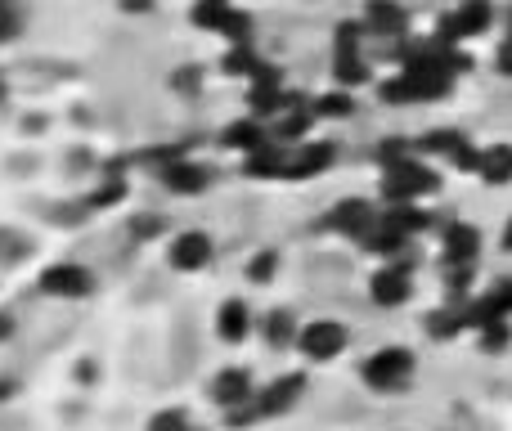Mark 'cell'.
<instances>
[{"label":"cell","instance_id":"cell-1","mask_svg":"<svg viewBox=\"0 0 512 431\" xmlns=\"http://www.w3.org/2000/svg\"><path fill=\"white\" fill-rule=\"evenodd\" d=\"M418 382V355L409 346L391 342V346H378L360 360V387L373 391V396H405L409 387Z\"/></svg>","mask_w":512,"mask_h":431},{"label":"cell","instance_id":"cell-2","mask_svg":"<svg viewBox=\"0 0 512 431\" xmlns=\"http://www.w3.org/2000/svg\"><path fill=\"white\" fill-rule=\"evenodd\" d=\"M441 189V176L436 167L423 158V153H405V158H391L382 162V203L396 207V203H423Z\"/></svg>","mask_w":512,"mask_h":431},{"label":"cell","instance_id":"cell-3","mask_svg":"<svg viewBox=\"0 0 512 431\" xmlns=\"http://www.w3.org/2000/svg\"><path fill=\"white\" fill-rule=\"evenodd\" d=\"M346 351H351V328H346L337 315H315V319L301 324V337H297L301 364H310V369H328V364H337Z\"/></svg>","mask_w":512,"mask_h":431},{"label":"cell","instance_id":"cell-4","mask_svg":"<svg viewBox=\"0 0 512 431\" xmlns=\"http://www.w3.org/2000/svg\"><path fill=\"white\" fill-rule=\"evenodd\" d=\"M99 279L95 270H90L86 261H50L41 274H36V292H41L45 301H86L95 297Z\"/></svg>","mask_w":512,"mask_h":431},{"label":"cell","instance_id":"cell-5","mask_svg":"<svg viewBox=\"0 0 512 431\" xmlns=\"http://www.w3.org/2000/svg\"><path fill=\"white\" fill-rule=\"evenodd\" d=\"M378 220H382V207L378 203H369V198H342V203H333L324 216H319V234L346 238V243L360 247Z\"/></svg>","mask_w":512,"mask_h":431},{"label":"cell","instance_id":"cell-6","mask_svg":"<svg viewBox=\"0 0 512 431\" xmlns=\"http://www.w3.org/2000/svg\"><path fill=\"white\" fill-rule=\"evenodd\" d=\"M162 261L171 274H203L216 261V238L207 229H176L162 243Z\"/></svg>","mask_w":512,"mask_h":431},{"label":"cell","instance_id":"cell-7","mask_svg":"<svg viewBox=\"0 0 512 431\" xmlns=\"http://www.w3.org/2000/svg\"><path fill=\"white\" fill-rule=\"evenodd\" d=\"M207 400H212L221 414H234V409H243V405H252L256 400V391H261V382L252 378V369L248 364H221V369L207 378Z\"/></svg>","mask_w":512,"mask_h":431},{"label":"cell","instance_id":"cell-8","mask_svg":"<svg viewBox=\"0 0 512 431\" xmlns=\"http://www.w3.org/2000/svg\"><path fill=\"white\" fill-rule=\"evenodd\" d=\"M256 328H261V315H256V306L248 297H225L221 306L212 310V333L221 346H248L256 337Z\"/></svg>","mask_w":512,"mask_h":431},{"label":"cell","instance_id":"cell-9","mask_svg":"<svg viewBox=\"0 0 512 431\" xmlns=\"http://www.w3.org/2000/svg\"><path fill=\"white\" fill-rule=\"evenodd\" d=\"M369 301L378 310H400L414 301V265L400 256V261H378L369 279Z\"/></svg>","mask_w":512,"mask_h":431},{"label":"cell","instance_id":"cell-10","mask_svg":"<svg viewBox=\"0 0 512 431\" xmlns=\"http://www.w3.org/2000/svg\"><path fill=\"white\" fill-rule=\"evenodd\" d=\"M301 396H306V373H301V369H288V373H279V378L261 382V391H256V409H261V423L288 418L292 409L301 405Z\"/></svg>","mask_w":512,"mask_h":431},{"label":"cell","instance_id":"cell-11","mask_svg":"<svg viewBox=\"0 0 512 431\" xmlns=\"http://www.w3.org/2000/svg\"><path fill=\"white\" fill-rule=\"evenodd\" d=\"M490 27H495V5L490 0H459L441 23V41L459 45V41H472V36H486Z\"/></svg>","mask_w":512,"mask_h":431},{"label":"cell","instance_id":"cell-12","mask_svg":"<svg viewBox=\"0 0 512 431\" xmlns=\"http://www.w3.org/2000/svg\"><path fill=\"white\" fill-rule=\"evenodd\" d=\"M301 324H306V319H297V310L274 306V310H265V315H261V328H256V337H261L265 351L288 355V351H297Z\"/></svg>","mask_w":512,"mask_h":431},{"label":"cell","instance_id":"cell-13","mask_svg":"<svg viewBox=\"0 0 512 431\" xmlns=\"http://www.w3.org/2000/svg\"><path fill=\"white\" fill-rule=\"evenodd\" d=\"M481 261V229L472 220H450L441 229V265H477Z\"/></svg>","mask_w":512,"mask_h":431},{"label":"cell","instance_id":"cell-14","mask_svg":"<svg viewBox=\"0 0 512 431\" xmlns=\"http://www.w3.org/2000/svg\"><path fill=\"white\" fill-rule=\"evenodd\" d=\"M216 180V171L207 167V162H194V158H176L167 171H162V189L176 198H198L207 194Z\"/></svg>","mask_w":512,"mask_h":431},{"label":"cell","instance_id":"cell-15","mask_svg":"<svg viewBox=\"0 0 512 431\" xmlns=\"http://www.w3.org/2000/svg\"><path fill=\"white\" fill-rule=\"evenodd\" d=\"M333 144H315V140H301V144H288V167H283V180H310L319 171L333 167Z\"/></svg>","mask_w":512,"mask_h":431},{"label":"cell","instance_id":"cell-16","mask_svg":"<svg viewBox=\"0 0 512 431\" xmlns=\"http://www.w3.org/2000/svg\"><path fill=\"white\" fill-rule=\"evenodd\" d=\"M423 333L432 337V342H459V337L468 333V301H445V306L427 310Z\"/></svg>","mask_w":512,"mask_h":431},{"label":"cell","instance_id":"cell-17","mask_svg":"<svg viewBox=\"0 0 512 431\" xmlns=\"http://www.w3.org/2000/svg\"><path fill=\"white\" fill-rule=\"evenodd\" d=\"M477 180L481 185H490V189L512 185V144H481Z\"/></svg>","mask_w":512,"mask_h":431},{"label":"cell","instance_id":"cell-18","mask_svg":"<svg viewBox=\"0 0 512 431\" xmlns=\"http://www.w3.org/2000/svg\"><path fill=\"white\" fill-rule=\"evenodd\" d=\"M279 270H283L279 247H256L248 256V265H243V279H248L252 288H270V283L279 279Z\"/></svg>","mask_w":512,"mask_h":431},{"label":"cell","instance_id":"cell-19","mask_svg":"<svg viewBox=\"0 0 512 431\" xmlns=\"http://www.w3.org/2000/svg\"><path fill=\"white\" fill-rule=\"evenodd\" d=\"M194 414H189L185 405H162L153 409L149 418H144V431H194Z\"/></svg>","mask_w":512,"mask_h":431},{"label":"cell","instance_id":"cell-20","mask_svg":"<svg viewBox=\"0 0 512 431\" xmlns=\"http://www.w3.org/2000/svg\"><path fill=\"white\" fill-rule=\"evenodd\" d=\"M477 346L486 355H504V351H512V319H495V324H486V328H477Z\"/></svg>","mask_w":512,"mask_h":431},{"label":"cell","instance_id":"cell-21","mask_svg":"<svg viewBox=\"0 0 512 431\" xmlns=\"http://www.w3.org/2000/svg\"><path fill=\"white\" fill-rule=\"evenodd\" d=\"M369 23H373V27H382V32H405V9L391 5V0H373Z\"/></svg>","mask_w":512,"mask_h":431},{"label":"cell","instance_id":"cell-22","mask_svg":"<svg viewBox=\"0 0 512 431\" xmlns=\"http://www.w3.org/2000/svg\"><path fill=\"white\" fill-rule=\"evenodd\" d=\"M23 9L14 5V0H0V45H9V41H18L23 36Z\"/></svg>","mask_w":512,"mask_h":431},{"label":"cell","instance_id":"cell-23","mask_svg":"<svg viewBox=\"0 0 512 431\" xmlns=\"http://www.w3.org/2000/svg\"><path fill=\"white\" fill-rule=\"evenodd\" d=\"M122 14H131V18H144V14H153L158 9V0H113Z\"/></svg>","mask_w":512,"mask_h":431},{"label":"cell","instance_id":"cell-24","mask_svg":"<svg viewBox=\"0 0 512 431\" xmlns=\"http://www.w3.org/2000/svg\"><path fill=\"white\" fill-rule=\"evenodd\" d=\"M18 337V315L14 310H0V346H9Z\"/></svg>","mask_w":512,"mask_h":431},{"label":"cell","instance_id":"cell-25","mask_svg":"<svg viewBox=\"0 0 512 431\" xmlns=\"http://www.w3.org/2000/svg\"><path fill=\"white\" fill-rule=\"evenodd\" d=\"M18 391H23V382L9 378V373H0V405H9V400H14Z\"/></svg>","mask_w":512,"mask_h":431},{"label":"cell","instance_id":"cell-26","mask_svg":"<svg viewBox=\"0 0 512 431\" xmlns=\"http://www.w3.org/2000/svg\"><path fill=\"white\" fill-rule=\"evenodd\" d=\"M346 104H351V99L337 95V99H328V104H324V113H328V117H346Z\"/></svg>","mask_w":512,"mask_h":431},{"label":"cell","instance_id":"cell-27","mask_svg":"<svg viewBox=\"0 0 512 431\" xmlns=\"http://www.w3.org/2000/svg\"><path fill=\"white\" fill-rule=\"evenodd\" d=\"M499 247L512 256V216H508V225H504V234H499Z\"/></svg>","mask_w":512,"mask_h":431},{"label":"cell","instance_id":"cell-28","mask_svg":"<svg viewBox=\"0 0 512 431\" xmlns=\"http://www.w3.org/2000/svg\"><path fill=\"white\" fill-rule=\"evenodd\" d=\"M9 95H14V90H9V77L0 72V108H9Z\"/></svg>","mask_w":512,"mask_h":431},{"label":"cell","instance_id":"cell-29","mask_svg":"<svg viewBox=\"0 0 512 431\" xmlns=\"http://www.w3.org/2000/svg\"><path fill=\"white\" fill-rule=\"evenodd\" d=\"M194 431H203V427H194Z\"/></svg>","mask_w":512,"mask_h":431}]
</instances>
